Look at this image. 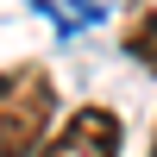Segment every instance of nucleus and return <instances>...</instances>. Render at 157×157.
<instances>
[{
  "instance_id": "1",
  "label": "nucleus",
  "mask_w": 157,
  "mask_h": 157,
  "mask_svg": "<svg viewBox=\"0 0 157 157\" xmlns=\"http://www.w3.org/2000/svg\"><path fill=\"white\" fill-rule=\"evenodd\" d=\"M50 120H57V82H50L44 63L0 69V157L44 151Z\"/></svg>"
},
{
  "instance_id": "2",
  "label": "nucleus",
  "mask_w": 157,
  "mask_h": 157,
  "mask_svg": "<svg viewBox=\"0 0 157 157\" xmlns=\"http://www.w3.org/2000/svg\"><path fill=\"white\" fill-rule=\"evenodd\" d=\"M120 113L107 107H75L69 120H63V132L44 138V151L38 157H120Z\"/></svg>"
},
{
  "instance_id": "4",
  "label": "nucleus",
  "mask_w": 157,
  "mask_h": 157,
  "mask_svg": "<svg viewBox=\"0 0 157 157\" xmlns=\"http://www.w3.org/2000/svg\"><path fill=\"white\" fill-rule=\"evenodd\" d=\"M151 157H157V126H151Z\"/></svg>"
},
{
  "instance_id": "3",
  "label": "nucleus",
  "mask_w": 157,
  "mask_h": 157,
  "mask_svg": "<svg viewBox=\"0 0 157 157\" xmlns=\"http://www.w3.org/2000/svg\"><path fill=\"white\" fill-rule=\"evenodd\" d=\"M126 50H132L145 69H157V13H145V19L126 25Z\"/></svg>"
}]
</instances>
